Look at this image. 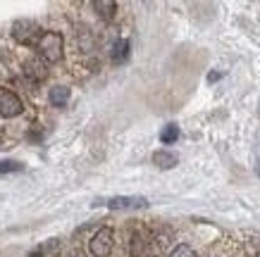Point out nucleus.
<instances>
[{
    "label": "nucleus",
    "instance_id": "ddd939ff",
    "mask_svg": "<svg viewBox=\"0 0 260 257\" xmlns=\"http://www.w3.org/2000/svg\"><path fill=\"white\" fill-rule=\"evenodd\" d=\"M15 171H22L19 162H15V160H3L0 162V174H15Z\"/></svg>",
    "mask_w": 260,
    "mask_h": 257
},
{
    "label": "nucleus",
    "instance_id": "1a4fd4ad",
    "mask_svg": "<svg viewBox=\"0 0 260 257\" xmlns=\"http://www.w3.org/2000/svg\"><path fill=\"white\" fill-rule=\"evenodd\" d=\"M126 57H129V41L126 39L115 41V46H112V62L122 64Z\"/></svg>",
    "mask_w": 260,
    "mask_h": 257
},
{
    "label": "nucleus",
    "instance_id": "f03ea898",
    "mask_svg": "<svg viewBox=\"0 0 260 257\" xmlns=\"http://www.w3.org/2000/svg\"><path fill=\"white\" fill-rule=\"evenodd\" d=\"M12 36H15L22 46H29V48H36L41 41V26L31 19H19V22L12 24Z\"/></svg>",
    "mask_w": 260,
    "mask_h": 257
},
{
    "label": "nucleus",
    "instance_id": "39448f33",
    "mask_svg": "<svg viewBox=\"0 0 260 257\" xmlns=\"http://www.w3.org/2000/svg\"><path fill=\"white\" fill-rule=\"evenodd\" d=\"M105 205L110 210H143L148 207V200L143 195H117V198H110Z\"/></svg>",
    "mask_w": 260,
    "mask_h": 257
},
{
    "label": "nucleus",
    "instance_id": "423d86ee",
    "mask_svg": "<svg viewBox=\"0 0 260 257\" xmlns=\"http://www.w3.org/2000/svg\"><path fill=\"white\" fill-rule=\"evenodd\" d=\"M22 71H24V77H29L31 81H43V79L48 77V62L41 60L39 55H34V57H29V60L24 62Z\"/></svg>",
    "mask_w": 260,
    "mask_h": 257
},
{
    "label": "nucleus",
    "instance_id": "6e6552de",
    "mask_svg": "<svg viewBox=\"0 0 260 257\" xmlns=\"http://www.w3.org/2000/svg\"><path fill=\"white\" fill-rule=\"evenodd\" d=\"M153 164L160 167V169H172L174 164H177V155L170 153V150H155L153 153Z\"/></svg>",
    "mask_w": 260,
    "mask_h": 257
},
{
    "label": "nucleus",
    "instance_id": "20e7f679",
    "mask_svg": "<svg viewBox=\"0 0 260 257\" xmlns=\"http://www.w3.org/2000/svg\"><path fill=\"white\" fill-rule=\"evenodd\" d=\"M22 100L17 98L12 91L8 88H0V117H17V115H22Z\"/></svg>",
    "mask_w": 260,
    "mask_h": 257
},
{
    "label": "nucleus",
    "instance_id": "4468645a",
    "mask_svg": "<svg viewBox=\"0 0 260 257\" xmlns=\"http://www.w3.org/2000/svg\"><path fill=\"white\" fill-rule=\"evenodd\" d=\"M170 257H196V252H193V248H191V245L181 243V245H177V248L172 250V255H170Z\"/></svg>",
    "mask_w": 260,
    "mask_h": 257
},
{
    "label": "nucleus",
    "instance_id": "f257e3e1",
    "mask_svg": "<svg viewBox=\"0 0 260 257\" xmlns=\"http://www.w3.org/2000/svg\"><path fill=\"white\" fill-rule=\"evenodd\" d=\"M64 53V39L57 31H43L39 46H36V55L41 60H46L48 64L60 62Z\"/></svg>",
    "mask_w": 260,
    "mask_h": 257
},
{
    "label": "nucleus",
    "instance_id": "2eb2a0df",
    "mask_svg": "<svg viewBox=\"0 0 260 257\" xmlns=\"http://www.w3.org/2000/svg\"><path fill=\"white\" fill-rule=\"evenodd\" d=\"M255 171H258V176H260V160H258V164H255Z\"/></svg>",
    "mask_w": 260,
    "mask_h": 257
},
{
    "label": "nucleus",
    "instance_id": "9b49d317",
    "mask_svg": "<svg viewBox=\"0 0 260 257\" xmlns=\"http://www.w3.org/2000/svg\"><path fill=\"white\" fill-rule=\"evenodd\" d=\"M177 138H179V126L177 124H167L165 129L160 131V143H165V145H172Z\"/></svg>",
    "mask_w": 260,
    "mask_h": 257
},
{
    "label": "nucleus",
    "instance_id": "7ed1b4c3",
    "mask_svg": "<svg viewBox=\"0 0 260 257\" xmlns=\"http://www.w3.org/2000/svg\"><path fill=\"white\" fill-rule=\"evenodd\" d=\"M112 245H115L112 229H98L93 234V238L88 241V250H91L93 257H108L112 252Z\"/></svg>",
    "mask_w": 260,
    "mask_h": 257
},
{
    "label": "nucleus",
    "instance_id": "0eeeda50",
    "mask_svg": "<svg viewBox=\"0 0 260 257\" xmlns=\"http://www.w3.org/2000/svg\"><path fill=\"white\" fill-rule=\"evenodd\" d=\"M48 100L53 107H64L70 102V88L67 86H53L50 93H48Z\"/></svg>",
    "mask_w": 260,
    "mask_h": 257
},
{
    "label": "nucleus",
    "instance_id": "dca6fc26",
    "mask_svg": "<svg viewBox=\"0 0 260 257\" xmlns=\"http://www.w3.org/2000/svg\"><path fill=\"white\" fill-rule=\"evenodd\" d=\"M0 143H3V138H0Z\"/></svg>",
    "mask_w": 260,
    "mask_h": 257
},
{
    "label": "nucleus",
    "instance_id": "f8f14e48",
    "mask_svg": "<svg viewBox=\"0 0 260 257\" xmlns=\"http://www.w3.org/2000/svg\"><path fill=\"white\" fill-rule=\"evenodd\" d=\"M57 245H60V241H57V238H50V241L43 243V245H36V248L29 252V257H46L48 252H53Z\"/></svg>",
    "mask_w": 260,
    "mask_h": 257
},
{
    "label": "nucleus",
    "instance_id": "9d476101",
    "mask_svg": "<svg viewBox=\"0 0 260 257\" xmlns=\"http://www.w3.org/2000/svg\"><path fill=\"white\" fill-rule=\"evenodd\" d=\"M93 8L98 10V15H101L103 19H112L115 12H117V5H115L112 0H98V3H93Z\"/></svg>",
    "mask_w": 260,
    "mask_h": 257
}]
</instances>
